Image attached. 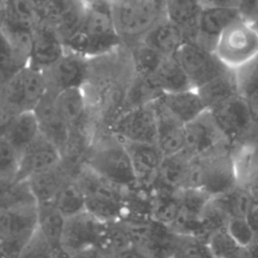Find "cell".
<instances>
[{
	"label": "cell",
	"mask_w": 258,
	"mask_h": 258,
	"mask_svg": "<svg viewBox=\"0 0 258 258\" xmlns=\"http://www.w3.org/2000/svg\"><path fill=\"white\" fill-rule=\"evenodd\" d=\"M55 95L56 93L48 89V92L34 109V112L39 121L41 134L55 144L62 153L71 139L72 133L57 111Z\"/></svg>",
	"instance_id": "20"
},
{
	"label": "cell",
	"mask_w": 258,
	"mask_h": 258,
	"mask_svg": "<svg viewBox=\"0 0 258 258\" xmlns=\"http://www.w3.org/2000/svg\"><path fill=\"white\" fill-rule=\"evenodd\" d=\"M37 229V204L0 210L1 258H19Z\"/></svg>",
	"instance_id": "6"
},
{
	"label": "cell",
	"mask_w": 258,
	"mask_h": 258,
	"mask_svg": "<svg viewBox=\"0 0 258 258\" xmlns=\"http://www.w3.org/2000/svg\"><path fill=\"white\" fill-rule=\"evenodd\" d=\"M20 153L4 138H0V180L12 181L18 171Z\"/></svg>",
	"instance_id": "41"
},
{
	"label": "cell",
	"mask_w": 258,
	"mask_h": 258,
	"mask_svg": "<svg viewBox=\"0 0 258 258\" xmlns=\"http://www.w3.org/2000/svg\"><path fill=\"white\" fill-rule=\"evenodd\" d=\"M52 204L66 219L86 211L84 195L75 177H71L66 181Z\"/></svg>",
	"instance_id": "35"
},
{
	"label": "cell",
	"mask_w": 258,
	"mask_h": 258,
	"mask_svg": "<svg viewBox=\"0 0 258 258\" xmlns=\"http://www.w3.org/2000/svg\"><path fill=\"white\" fill-rule=\"evenodd\" d=\"M189 40L185 32L166 17L159 20L140 41L164 56H173Z\"/></svg>",
	"instance_id": "22"
},
{
	"label": "cell",
	"mask_w": 258,
	"mask_h": 258,
	"mask_svg": "<svg viewBox=\"0 0 258 258\" xmlns=\"http://www.w3.org/2000/svg\"><path fill=\"white\" fill-rule=\"evenodd\" d=\"M209 111L232 147L258 142V125L247 101L240 94Z\"/></svg>",
	"instance_id": "8"
},
{
	"label": "cell",
	"mask_w": 258,
	"mask_h": 258,
	"mask_svg": "<svg viewBox=\"0 0 258 258\" xmlns=\"http://www.w3.org/2000/svg\"><path fill=\"white\" fill-rule=\"evenodd\" d=\"M51 247V258H73V254L69 252L62 244L50 246Z\"/></svg>",
	"instance_id": "50"
},
{
	"label": "cell",
	"mask_w": 258,
	"mask_h": 258,
	"mask_svg": "<svg viewBox=\"0 0 258 258\" xmlns=\"http://www.w3.org/2000/svg\"><path fill=\"white\" fill-rule=\"evenodd\" d=\"M66 49L88 59L115 52L122 44L112 12V0H95L86 4L81 29L63 42Z\"/></svg>",
	"instance_id": "1"
},
{
	"label": "cell",
	"mask_w": 258,
	"mask_h": 258,
	"mask_svg": "<svg viewBox=\"0 0 258 258\" xmlns=\"http://www.w3.org/2000/svg\"><path fill=\"white\" fill-rule=\"evenodd\" d=\"M237 8L241 18L255 24L258 18V0H239Z\"/></svg>",
	"instance_id": "45"
},
{
	"label": "cell",
	"mask_w": 258,
	"mask_h": 258,
	"mask_svg": "<svg viewBox=\"0 0 258 258\" xmlns=\"http://www.w3.org/2000/svg\"><path fill=\"white\" fill-rule=\"evenodd\" d=\"M179 190L154 185L150 191V218L171 227L179 212Z\"/></svg>",
	"instance_id": "30"
},
{
	"label": "cell",
	"mask_w": 258,
	"mask_h": 258,
	"mask_svg": "<svg viewBox=\"0 0 258 258\" xmlns=\"http://www.w3.org/2000/svg\"><path fill=\"white\" fill-rule=\"evenodd\" d=\"M85 164L128 191L138 188L124 141L107 127L95 130Z\"/></svg>",
	"instance_id": "2"
},
{
	"label": "cell",
	"mask_w": 258,
	"mask_h": 258,
	"mask_svg": "<svg viewBox=\"0 0 258 258\" xmlns=\"http://www.w3.org/2000/svg\"><path fill=\"white\" fill-rule=\"evenodd\" d=\"M208 244L216 258H242L247 255V250L235 242L226 228L215 232Z\"/></svg>",
	"instance_id": "40"
},
{
	"label": "cell",
	"mask_w": 258,
	"mask_h": 258,
	"mask_svg": "<svg viewBox=\"0 0 258 258\" xmlns=\"http://www.w3.org/2000/svg\"><path fill=\"white\" fill-rule=\"evenodd\" d=\"M157 101L175 119L182 124L195 120L207 110L197 89L162 94Z\"/></svg>",
	"instance_id": "23"
},
{
	"label": "cell",
	"mask_w": 258,
	"mask_h": 258,
	"mask_svg": "<svg viewBox=\"0 0 258 258\" xmlns=\"http://www.w3.org/2000/svg\"><path fill=\"white\" fill-rule=\"evenodd\" d=\"M215 54L230 70L236 71L258 57V28L239 18L218 38Z\"/></svg>",
	"instance_id": "7"
},
{
	"label": "cell",
	"mask_w": 258,
	"mask_h": 258,
	"mask_svg": "<svg viewBox=\"0 0 258 258\" xmlns=\"http://www.w3.org/2000/svg\"><path fill=\"white\" fill-rule=\"evenodd\" d=\"M75 177L60 162L57 166L27 179L37 205L53 203L57 192L68 179Z\"/></svg>",
	"instance_id": "26"
},
{
	"label": "cell",
	"mask_w": 258,
	"mask_h": 258,
	"mask_svg": "<svg viewBox=\"0 0 258 258\" xmlns=\"http://www.w3.org/2000/svg\"><path fill=\"white\" fill-rule=\"evenodd\" d=\"M197 91L207 110H212L228 99L240 94L236 73L233 70H228L198 88Z\"/></svg>",
	"instance_id": "28"
},
{
	"label": "cell",
	"mask_w": 258,
	"mask_h": 258,
	"mask_svg": "<svg viewBox=\"0 0 258 258\" xmlns=\"http://www.w3.org/2000/svg\"><path fill=\"white\" fill-rule=\"evenodd\" d=\"M85 199L86 211L103 222L121 220L126 212L128 190L84 164L75 176Z\"/></svg>",
	"instance_id": "3"
},
{
	"label": "cell",
	"mask_w": 258,
	"mask_h": 258,
	"mask_svg": "<svg viewBox=\"0 0 258 258\" xmlns=\"http://www.w3.org/2000/svg\"><path fill=\"white\" fill-rule=\"evenodd\" d=\"M148 79L162 93H175L191 89V85L175 56H163L161 62Z\"/></svg>",
	"instance_id": "27"
},
{
	"label": "cell",
	"mask_w": 258,
	"mask_h": 258,
	"mask_svg": "<svg viewBox=\"0 0 258 258\" xmlns=\"http://www.w3.org/2000/svg\"><path fill=\"white\" fill-rule=\"evenodd\" d=\"M115 258H150V257L144 251L133 246V247L121 252Z\"/></svg>",
	"instance_id": "49"
},
{
	"label": "cell",
	"mask_w": 258,
	"mask_h": 258,
	"mask_svg": "<svg viewBox=\"0 0 258 258\" xmlns=\"http://www.w3.org/2000/svg\"><path fill=\"white\" fill-rule=\"evenodd\" d=\"M174 56L194 89L200 88L230 70L213 50L206 48L195 40H187Z\"/></svg>",
	"instance_id": "11"
},
{
	"label": "cell",
	"mask_w": 258,
	"mask_h": 258,
	"mask_svg": "<svg viewBox=\"0 0 258 258\" xmlns=\"http://www.w3.org/2000/svg\"><path fill=\"white\" fill-rule=\"evenodd\" d=\"M99 246L115 256L133 247L130 233L122 220L106 222Z\"/></svg>",
	"instance_id": "37"
},
{
	"label": "cell",
	"mask_w": 258,
	"mask_h": 258,
	"mask_svg": "<svg viewBox=\"0 0 258 258\" xmlns=\"http://www.w3.org/2000/svg\"><path fill=\"white\" fill-rule=\"evenodd\" d=\"M169 258H216L205 241L185 234H176Z\"/></svg>",
	"instance_id": "39"
},
{
	"label": "cell",
	"mask_w": 258,
	"mask_h": 258,
	"mask_svg": "<svg viewBox=\"0 0 258 258\" xmlns=\"http://www.w3.org/2000/svg\"><path fill=\"white\" fill-rule=\"evenodd\" d=\"M123 141L157 143V116L154 102L120 112L107 126Z\"/></svg>",
	"instance_id": "9"
},
{
	"label": "cell",
	"mask_w": 258,
	"mask_h": 258,
	"mask_svg": "<svg viewBox=\"0 0 258 258\" xmlns=\"http://www.w3.org/2000/svg\"><path fill=\"white\" fill-rule=\"evenodd\" d=\"M61 160L62 156L59 148L40 133L21 153L18 171L14 180H27L34 175L57 166Z\"/></svg>",
	"instance_id": "15"
},
{
	"label": "cell",
	"mask_w": 258,
	"mask_h": 258,
	"mask_svg": "<svg viewBox=\"0 0 258 258\" xmlns=\"http://www.w3.org/2000/svg\"><path fill=\"white\" fill-rule=\"evenodd\" d=\"M255 26L258 28V18H257V20H256V22H255Z\"/></svg>",
	"instance_id": "54"
},
{
	"label": "cell",
	"mask_w": 258,
	"mask_h": 258,
	"mask_svg": "<svg viewBox=\"0 0 258 258\" xmlns=\"http://www.w3.org/2000/svg\"><path fill=\"white\" fill-rule=\"evenodd\" d=\"M129 153L137 186L150 191L155 185L164 155L156 144L124 141Z\"/></svg>",
	"instance_id": "16"
},
{
	"label": "cell",
	"mask_w": 258,
	"mask_h": 258,
	"mask_svg": "<svg viewBox=\"0 0 258 258\" xmlns=\"http://www.w3.org/2000/svg\"><path fill=\"white\" fill-rule=\"evenodd\" d=\"M184 135L185 150L192 156L206 154L228 143L209 110L184 125Z\"/></svg>",
	"instance_id": "17"
},
{
	"label": "cell",
	"mask_w": 258,
	"mask_h": 258,
	"mask_svg": "<svg viewBox=\"0 0 258 258\" xmlns=\"http://www.w3.org/2000/svg\"><path fill=\"white\" fill-rule=\"evenodd\" d=\"M1 38L7 42L21 69L29 66L33 44V29L1 20Z\"/></svg>",
	"instance_id": "31"
},
{
	"label": "cell",
	"mask_w": 258,
	"mask_h": 258,
	"mask_svg": "<svg viewBox=\"0 0 258 258\" xmlns=\"http://www.w3.org/2000/svg\"><path fill=\"white\" fill-rule=\"evenodd\" d=\"M55 105L72 134L93 137L95 130L90 126L92 110L84 88H72L57 93Z\"/></svg>",
	"instance_id": "14"
},
{
	"label": "cell",
	"mask_w": 258,
	"mask_h": 258,
	"mask_svg": "<svg viewBox=\"0 0 258 258\" xmlns=\"http://www.w3.org/2000/svg\"><path fill=\"white\" fill-rule=\"evenodd\" d=\"M239 93L247 101L255 122L258 125V57L235 71Z\"/></svg>",
	"instance_id": "34"
},
{
	"label": "cell",
	"mask_w": 258,
	"mask_h": 258,
	"mask_svg": "<svg viewBox=\"0 0 258 258\" xmlns=\"http://www.w3.org/2000/svg\"><path fill=\"white\" fill-rule=\"evenodd\" d=\"M66 51L62 40L52 26L40 21L34 26L29 66L44 72L53 66Z\"/></svg>",
	"instance_id": "19"
},
{
	"label": "cell",
	"mask_w": 258,
	"mask_h": 258,
	"mask_svg": "<svg viewBox=\"0 0 258 258\" xmlns=\"http://www.w3.org/2000/svg\"><path fill=\"white\" fill-rule=\"evenodd\" d=\"M73 0H45L38 8L39 21L54 27L70 8Z\"/></svg>",
	"instance_id": "43"
},
{
	"label": "cell",
	"mask_w": 258,
	"mask_h": 258,
	"mask_svg": "<svg viewBox=\"0 0 258 258\" xmlns=\"http://www.w3.org/2000/svg\"><path fill=\"white\" fill-rule=\"evenodd\" d=\"M19 258H51V247L38 229L24 247Z\"/></svg>",
	"instance_id": "44"
},
{
	"label": "cell",
	"mask_w": 258,
	"mask_h": 258,
	"mask_svg": "<svg viewBox=\"0 0 258 258\" xmlns=\"http://www.w3.org/2000/svg\"><path fill=\"white\" fill-rule=\"evenodd\" d=\"M243 186L248 187L254 195H258V142L255 143L252 164L247 180Z\"/></svg>",
	"instance_id": "46"
},
{
	"label": "cell",
	"mask_w": 258,
	"mask_h": 258,
	"mask_svg": "<svg viewBox=\"0 0 258 258\" xmlns=\"http://www.w3.org/2000/svg\"><path fill=\"white\" fill-rule=\"evenodd\" d=\"M232 149L233 147L229 143H225L200 155L204 166L202 189L211 199L223 196L238 185Z\"/></svg>",
	"instance_id": "10"
},
{
	"label": "cell",
	"mask_w": 258,
	"mask_h": 258,
	"mask_svg": "<svg viewBox=\"0 0 258 258\" xmlns=\"http://www.w3.org/2000/svg\"><path fill=\"white\" fill-rule=\"evenodd\" d=\"M239 18H241V15L237 7L204 5L195 41L214 51L221 34Z\"/></svg>",
	"instance_id": "18"
},
{
	"label": "cell",
	"mask_w": 258,
	"mask_h": 258,
	"mask_svg": "<svg viewBox=\"0 0 258 258\" xmlns=\"http://www.w3.org/2000/svg\"><path fill=\"white\" fill-rule=\"evenodd\" d=\"M112 12L123 44L131 45L165 17L164 0H112Z\"/></svg>",
	"instance_id": "5"
},
{
	"label": "cell",
	"mask_w": 258,
	"mask_h": 258,
	"mask_svg": "<svg viewBox=\"0 0 258 258\" xmlns=\"http://www.w3.org/2000/svg\"><path fill=\"white\" fill-rule=\"evenodd\" d=\"M0 210L37 204L27 180L1 182Z\"/></svg>",
	"instance_id": "38"
},
{
	"label": "cell",
	"mask_w": 258,
	"mask_h": 258,
	"mask_svg": "<svg viewBox=\"0 0 258 258\" xmlns=\"http://www.w3.org/2000/svg\"><path fill=\"white\" fill-rule=\"evenodd\" d=\"M157 116L156 145L164 156L179 153L185 149L184 124L166 111L157 100L154 101Z\"/></svg>",
	"instance_id": "21"
},
{
	"label": "cell",
	"mask_w": 258,
	"mask_h": 258,
	"mask_svg": "<svg viewBox=\"0 0 258 258\" xmlns=\"http://www.w3.org/2000/svg\"><path fill=\"white\" fill-rule=\"evenodd\" d=\"M33 3H34V5L36 6V8H38L45 0H31Z\"/></svg>",
	"instance_id": "53"
},
{
	"label": "cell",
	"mask_w": 258,
	"mask_h": 258,
	"mask_svg": "<svg viewBox=\"0 0 258 258\" xmlns=\"http://www.w3.org/2000/svg\"><path fill=\"white\" fill-rule=\"evenodd\" d=\"M192 157L195 156L185 149L179 153L164 156L155 185L175 190L183 189Z\"/></svg>",
	"instance_id": "29"
},
{
	"label": "cell",
	"mask_w": 258,
	"mask_h": 258,
	"mask_svg": "<svg viewBox=\"0 0 258 258\" xmlns=\"http://www.w3.org/2000/svg\"><path fill=\"white\" fill-rule=\"evenodd\" d=\"M204 4L201 0H165V17L180 27L189 40H196Z\"/></svg>",
	"instance_id": "25"
},
{
	"label": "cell",
	"mask_w": 258,
	"mask_h": 258,
	"mask_svg": "<svg viewBox=\"0 0 258 258\" xmlns=\"http://www.w3.org/2000/svg\"><path fill=\"white\" fill-rule=\"evenodd\" d=\"M106 222L87 211L66 219L61 244L72 254L98 246L101 242Z\"/></svg>",
	"instance_id": "12"
},
{
	"label": "cell",
	"mask_w": 258,
	"mask_h": 258,
	"mask_svg": "<svg viewBox=\"0 0 258 258\" xmlns=\"http://www.w3.org/2000/svg\"><path fill=\"white\" fill-rule=\"evenodd\" d=\"M204 5H218V6H229L237 7L239 0H201Z\"/></svg>",
	"instance_id": "51"
},
{
	"label": "cell",
	"mask_w": 258,
	"mask_h": 258,
	"mask_svg": "<svg viewBox=\"0 0 258 258\" xmlns=\"http://www.w3.org/2000/svg\"><path fill=\"white\" fill-rule=\"evenodd\" d=\"M38 207V230L50 246L61 244L66 217L52 203L40 204Z\"/></svg>",
	"instance_id": "32"
},
{
	"label": "cell",
	"mask_w": 258,
	"mask_h": 258,
	"mask_svg": "<svg viewBox=\"0 0 258 258\" xmlns=\"http://www.w3.org/2000/svg\"><path fill=\"white\" fill-rule=\"evenodd\" d=\"M247 254L250 258H258V238H256L253 244L247 249Z\"/></svg>",
	"instance_id": "52"
},
{
	"label": "cell",
	"mask_w": 258,
	"mask_h": 258,
	"mask_svg": "<svg viewBox=\"0 0 258 258\" xmlns=\"http://www.w3.org/2000/svg\"><path fill=\"white\" fill-rule=\"evenodd\" d=\"M116 256L101 246H94L73 254V258H115Z\"/></svg>",
	"instance_id": "47"
},
{
	"label": "cell",
	"mask_w": 258,
	"mask_h": 258,
	"mask_svg": "<svg viewBox=\"0 0 258 258\" xmlns=\"http://www.w3.org/2000/svg\"><path fill=\"white\" fill-rule=\"evenodd\" d=\"M40 125L34 110L23 111L1 128V137L21 153L40 135Z\"/></svg>",
	"instance_id": "24"
},
{
	"label": "cell",
	"mask_w": 258,
	"mask_h": 258,
	"mask_svg": "<svg viewBox=\"0 0 258 258\" xmlns=\"http://www.w3.org/2000/svg\"><path fill=\"white\" fill-rule=\"evenodd\" d=\"M48 89L59 93L67 89L83 88L90 75V59L67 50L50 68L45 70Z\"/></svg>",
	"instance_id": "13"
},
{
	"label": "cell",
	"mask_w": 258,
	"mask_h": 258,
	"mask_svg": "<svg viewBox=\"0 0 258 258\" xmlns=\"http://www.w3.org/2000/svg\"><path fill=\"white\" fill-rule=\"evenodd\" d=\"M253 198L254 194L248 187L237 185L231 191L218 198H214L212 200L222 210H224L230 218H245L251 207Z\"/></svg>",
	"instance_id": "36"
},
{
	"label": "cell",
	"mask_w": 258,
	"mask_h": 258,
	"mask_svg": "<svg viewBox=\"0 0 258 258\" xmlns=\"http://www.w3.org/2000/svg\"><path fill=\"white\" fill-rule=\"evenodd\" d=\"M48 92L44 73L31 66L1 84V128L20 112L34 110Z\"/></svg>",
	"instance_id": "4"
},
{
	"label": "cell",
	"mask_w": 258,
	"mask_h": 258,
	"mask_svg": "<svg viewBox=\"0 0 258 258\" xmlns=\"http://www.w3.org/2000/svg\"><path fill=\"white\" fill-rule=\"evenodd\" d=\"M246 220L258 238V195H254L251 207L246 215Z\"/></svg>",
	"instance_id": "48"
},
{
	"label": "cell",
	"mask_w": 258,
	"mask_h": 258,
	"mask_svg": "<svg viewBox=\"0 0 258 258\" xmlns=\"http://www.w3.org/2000/svg\"><path fill=\"white\" fill-rule=\"evenodd\" d=\"M228 233L235 240V242L243 249H248L256 240V235L247 222L246 218L232 217L226 227Z\"/></svg>",
	"instance_id": "42"
},
{
	"label": "cell",
	"mask_w": 258,
	"mask_h": 258,
	"mask_svg": "<svg viewBox=\"0 0 258 258\" xmlns=\"http://www.w3.org/2000/svg\"><path fill=\"white\" fill-rule=\"evenodd\" d=\"M1 20L33 29L39 16L31 0H4L1 1Z\"/></svg>",
	"instance_id": "33"
}]
</instances>
